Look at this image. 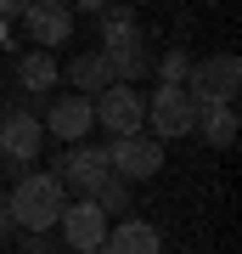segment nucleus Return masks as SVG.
Masks as SVG:
<instances>
[{
	"label": "nucleus",
	"instance_id": "19",
	"mask_svg": "<svg viewBox=\"0 0 242 254\" xmlns=\"http://www.w3.org/2000/svg\"><path fill=\"white\" fill-rule=\"evenodd\" d=\"M6 237H11V220H6V209H0V243H6Z\"/></svg>",
	"mask_w": 242,
	"mask_h": 254
},
{
	"label": "nucleus",
	"instance_id": "12",
	"mask_svg": "<svg viewBox=\"0 0 242 254\" xmlns=\"http://www.w3.org/2000/svg\"><path fill=\"white\" fill-rule=\"evenodd\" d=\"M68 73V85H73V96H101V91H107V85H113V68H107V57H101V51H85V57H73V63L62 68Z\"/></svg>",
	"mask_w": 242,
	"mask_h": 254
},
{
	"label": "nucleus",
	"instance_id": "8",
	"mask_svg": "<svg viewBox=\"0 0 242 254\" xmlns=\"http://www.w3.org/2000/svg\"><path fill=\"white\" fill-rule=\"evenodd\" d=\"M40 141H45V130H40V119L28 113V108H17V113H0V158H11V164H34V153H40Z\"/></svg>",
	"mask_w": 242,
	"mask_h": 254
},
{
	"label": "nucleus",
	"instance_id": "20",
	"mask_svg": "<svg viewBox=\"0 0 242 254\" xmlns=\"http://www.w3.org/2000/svg\"><path fill=\"white\" fill-rule=\"evenodd\" d=\"M96 254H101V249H96Z\"/></svg>",
	"mask_w": 242,
	"mask_h": 254
},
{
	"label": "nucleus",
	"instance_id": "5",
	"mask_svg": "<svg viewBox=\"0 0 242 254\" xmlns=\"http://www.w3.org/2000/svg\"><path fill=\"white\" fill-rule=\"evenodd\" d=\"M107 170H113V181H152L163 170V141H152V136L107 141Z\"/></svg>",
	"mask_w": 242,
	"mask_h": 254
},
{
	"label": "nucleus",
	"instance_id": "15",
	"mask_svg": "<svg viewBox=\"0 0 242 254\" xmlns=\"http://www.w3.org/2000/svg\"><path fill=\"white\" fill-rule=\"evenodd\" d=\"M197 130L208 147H231L237 141V108H197Z\"/></svg>",
	"mask_w": 242,
	"mask_h": 254
},
{
	"label": "nucleus",
	"instance_id": "1",
	"mask_svg": "<svg viewBox=\"0 0 242 254\" xmlns=\"http://www.w3.org/2000/svg\"><path fill=\"white\" fill-rule=\"evenodd\" d=\"M62 209H68V192L62 181H56L51 170H34L28 175L23 170V181H11V198H6V220H11V232H28V237H45L62 220Z\"/></svg>",
	"mask_w": 242,
	"mask_h": 254
},
{
	"label": "nucleus",
	"instance_id": "13",
	"mask_svg": "<svg viewBox=\"0 0 242 254\" xmlns=\"http://www.w3.org/2000/svg\"><path fill=\"white\" fill-rule=\"evenodd\" d=\"M101 57H107V68H113V85H130V79H141V73L152 68L141 34H135V40H118V46H101Z\"/></svg>",
	"mask_w": 242,
	"mask_h": 254
},
{
	"label": "nucleus",
	"instance_id": "9",
	"mask_svg": "<svg viewBox=\"0 0 242 254\" xmlns=\"http://www.w3.org/2000/svg\"><path fill=\"white\" fill-rule=\"evenodd\" d=\"M40 130H45V136H62L68 147H79L90 130H96V119H90V96H56L51 108H45Z\"/></svg>",
	"mask_w": 242,
	"mask_h": 254
},
{
	"label": "nucleus",
	"instance_id": "3",
	"mask_svg": "<svg viewBox=\"0 0 242 254\" xmlns=\"http://www.w3.org/2000/svg\"><path fill=\"white\" fill-rule=\"evenodd\" d=\"M90 119H96L113 141L141 136V125H146V96L130 91V85H107L101 96H90Z\"/></svg>",
	"mask_w": 242,
	"mask_h": 254
},
{
	"label": "nucleus",
	"instance_id": "14",
	"mask_svg": "<svg viewBox=\"0 0 242 254\" xmlns=\"http://www.w3.org/2000/svg\"><path fill=\"white\" fill-rule=\"evenodd\" d=\"M56 79H62V63H56L51 51H28L17 63V85H23V91H51Z\"/></svg>",
	"mask_w": 242,
	"mask_h": 254
},
{
	"label": "nucleus",
	"instance_id": "7",
	"mask_svg": "<svg viewBox=\"0 0 242 254\" xmlns=\"http://www.w3.org/2000/svg\"><path fill=\"white\" fill-rule=\"evenodd\" d=\"M107 226H113V220L101 215L90 198L68 203V209H62V220H56V232H62V243H68L73 254H96L101 243H107Z\"/></svg>",
	"mask_w": 242,
	"mask_h": 254
},
{
	"label": "nucleus",
	"instance_id": "2",
	"mask_svg": "<svg viewBox=\"0 0 242 254\" xmlns=\"http://www.w3.org/2000/svg\"><path fill=\"white\" fill-rule=\"evenodd\" d=\"M237 91H242V57H231V51L203 57L186 73V96L197 108H237Z\"/></svg>",
	"mask_w": 242,
	"mask_h": 254
},
{
	"label": "nucleus",
	"instance_id": "6",
	"mask_svg": "<svg viewBox=\"0 0 242 254\" xmlns=\"http://www.w3.org/2000/svg\"><path fill=\"white\" fill-rule=\"evenodd\" d=\"M56 181H62V192L73 187V192H85V198H90V192H96L101 181H107V147H96V141H79V147H68V153H62V164H56Z\"/></svg>",
	"mask_w": 242,
	"mask_h": 254
},
{
	"label": "nucleus",
	"instance_id": "11",
	"mask_svg": "<svg viewBox=\"0 0 242 254\" xmlns=\"http://www.w3.org/2000/svg\"><path fill=\"white\" fill-rule=\"evenodd\" d=\"M101 254H163V237L152 220H118V226H107Z\"/></svg>",
	"mask_w": 242,
	"mask_h": 254
},
{
	"label": "nucleus",
	"instance_id": "10",
	"mask_svg": "<svg viewBox=\"0 0 242 254\" xmlns=\"http://www.w3.org/2000/svg\"><path fill=\"white\" fill-rule=\"evenodd\" d=\"M23 23H28V40H34L40 51L68 46V34H73V11L62 0H34V6H23Z\"/></svg>",
	"mask_w": 242,
	"mask_h": 254
},
{
	"label": "nucleus",
	"instance_id": "16",
	"mask_svg": "<svg viewBox=\"0 0 242 254\" xmlns=\"http://www.w3.org/2000/svg\"><path fill=\"white\" fill-rule=\"evenodd\" d=\"M90 203H96L101 215L113 220V215H124V209H130V187H124V181H113V175H107V181H101L96 192H90Z\"/></svg>",
	"mask_w": 242,
	"mask_h": 254
},
{
	"label": "nucleus",
	"instance_id": "4",
	"mask_svg": "<svg viewBox=\"0 0 242 254\" xmlns=\"http://www.w3.org/2000/svg\"><path fill=\"white\" fill-rule=\"evenodd\" d=\"M146 125H152V141L192 136L197 130V102L186 96V85H158L152 102H146Z\"/></svg>",
	"mask_w": 242,
	"mask_h": 254
},
{
	"label": "nucleus",
	"instance_id": "18",
	"mask_svg": "<svg viewBox=\"0 0 242 254\" xmlns=\"http://www.w3.org/2000/svg\"><path fill=\"white\" fill-rule=\"evenodd\" d=\"M186 73H192V57H186V51H163V63H158V85H186Z\"/></svg>",
	"mask_w": 242,
	"mask_h": 254
},
{
	"label": "nucleus",
	"instance_id": "17",
	"mask_svg": "<svg viewBox=\"0 0 242 254\" xmlns=\"http://www.w3.org/2000/svg\"><path fill=\"white\" fill-rule=\"evenodd\" d=\"M118 40H135V11H124V6L101 11V46H118Z\"/></svg>",
	"mask_w": 242,
	"mask_h": 254
}]
</instances>
